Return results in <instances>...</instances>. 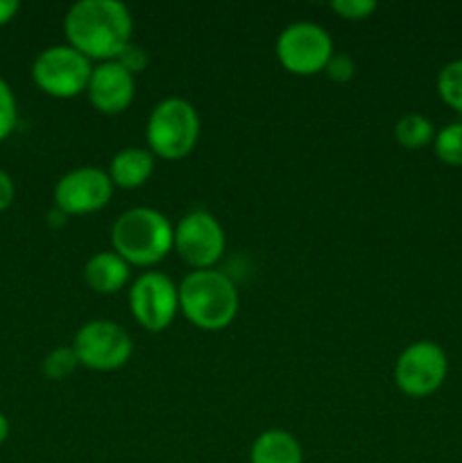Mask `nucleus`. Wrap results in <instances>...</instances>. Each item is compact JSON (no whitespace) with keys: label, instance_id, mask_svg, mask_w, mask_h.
<instances>
[{"label":"nucleus","instance_id":"obj_1","mask_svg":"<svg viewBox=\"0 0 462 463\" xmlns=\"http://www.w3.org/2000/svg\"><path fill=\"white\" fill-rule=\"evenodd\" d=\"M134 18L118 0H80L63 16V34L71 48L91 61H113L131 43Z\"/></svg>","mask_w":462,"mask_h":463},{"label":"nucleus","instance_id":"obj_2","mask_svg":"<svg viewBox=\"0 0 462 463\" xmlns=\"http://www.w3.org/2000/svg\"><path fill=\"white\" fill-rule=\"evenodd\" d=\"M240 307L236 283L217 269H195L179 283V312L195 328L217 333L231 326Z\"/></svg>","mask_w":462,"mask_h":463},{"label":"nucleus","instance_id":"obj_3","mask_svg":"<svg viewBox=\"0 0 462 463\" xmlns=\"http://www.w3.org/2000/svg\"><path fill=\"white\" fill-rule=\"evenodd\" d=\"M111 247L130 267H152L175 249V226L157 208H130L113 222Z\"/></svg>","mask_w":462,"mask_h":463},{"label":"nucleus","instance_id":"obj_4","mask_svg":"<svg viewBox=\"0 0 462 463\" xmlns=\"http://www.w3.org/2000/svg\"><path fill=\"white\" fill-rule=\"evenodd\" d=\"M148 149L163 161L186 158L199 140V113L188 99L166 98L154 104L145 125Z\"/></svg>","mask_w":462,"mask_h":463},{"label":"nucleus","instance_id":"obj_5","mask_svg":"<svg viewBox=\"0 0 462 463\" xmlns=\"http://www.w3.org/2000/svg\"><path fill=\"white\" fill-rule=\"evenodd\" d=\"M93 61L71 45H50L36 54L32 63V80L45 95L71 99L86 93Z\"/></svg>","mask_w":462,"mask_h":463},{"label":"nucleus","instance_id":"obj_6","mask_svg":"<svg viewBox=\"0 0 462 463\" xmlns=\"http://www.w3.org/2000/svg\"><path fill=\"white\" fill-rule=\"evenodd\" d=\"M80 366H86L95 373H111L122 369L134 353L130 333L111 319H93L80 326L72 337Z\"/></svg>","mask_w":462,"mask_h":463},{"label":"nucleus","instance_id":"obj_7","mask_svg":"<svg viewBox=\"0 0 462 463\" xmlns=\"http://www.w3.org/2000/svg\"><path fill=\"white\" fill-rule=\"evenodd\" d=\"M274 52L285 71L299 77H311L324 72L335 50L333 39L324 27L311 21H299L281 30Z\"/></svg>","mask_w":462,"mask_h":463},{"label":"nucleus","instance_id":"obj_8","mask_svg":"<svg viewBox=\"0 0 462 463\" xmlns=\"http://www.w3.org/2000/svg\"><path fill=\"white\" fill-rule=\"evenodd\" d=\"M447 353L428 339L412 342L394 362V384L408 398H426L435 393L447 380Z\"/></svg>","mask_w":462,"mask_h":463},{"label":"nucleus","instance_id":"obj_9","mask_svg":"<svg viewBox=\"0 0 462 463\" xmlns=\"http://www.w3.org/2000/svg\"><path fill=\"white\" fill-rule=\"evenodd\" d=\"M130 310L148 333H163L179 312V285L161 271H145L130 288Z\"/></svg>","mask_w":462,"mask_h":463},{"label":"nucleus","instance_id":"obj_10","mask_svg":"<svg viewBox=\"0 0 462 463\" xmlns=\"http://www.w3.org/2000/svg\"><path fill=\"white\" fill-rule=\"evenodd\" d=\"M226 249L220 222L208 211H190L175 226V251L195 269H213Z\"/></svg>","mask_w":462,"mask_h":463},{"label":"nucleus","instance_id":"obj_11","mask_svg":"<svg viewBox=\"0 0 462 463\" xmlns=\"http://www.w3.org/2000/svg\"><path fill=\"white\" fill-rule=\"evenodd\" d=\"M113 194V184L102 167H75L54 185V208L63 215H91L102 211Z\"/></svg>","mask_w":462,"mask_h":463},{"label":"nucleus","instance_id":"obj_12","mask_svg":"<svg viewBox=\"0 0 462 463\" xmlns=\"http://www.w3.org/2000/svg\"><path fill=\"white\" fill-rule=\"evenodd\" d=\"M136 93V77L120 63L102 61L95 63L91 72L86 95L93 109L102 116H120L134 102Z\"/></svg>","mask_w":462,"mask_h":463},{"label":"nucleus","instance_id":"obj_13","mask_svg":"<svg viewBox=\"0 0 462 463\" xmlns=\"http://www.w3.org/2000/svg\"><path fill=\"white\" fill-rule=\"evenodd\" d=\"M157 165V156L148 147H125L113 154L109 163V179L113 188L136 190L149 181Z\"/></svg>","mask_w":462,"mask_h":463},{"label":"nucleus","instance_id":"obj_14","mask_svg":"<svg viewBox=\"0 0 462 463\" xmlns=\"http://www.w3.org/2000/svg\"><path fill=\"white\" fill-rule=\"evenodd\" d=\"M131 267L116 251H98L86 260L84 280L95 294H116L130 283Z\"/></svg>","mask_w":462,"mask_h":463},{"label":"nucleus","instance_id":"obj_15","mask_svg":"<svg viewBox=\"0 0 462 463\" xmlns=\"http://www.w3.org/2000/svg\"><path fill=\"white\" fill-rule=\"evenodd\" d=\"M249 463H303L302 443L285 430H265L254 439Z\"/></svg>","mask_w":462,"mask_h":463},{"label":"nucleus","instance_id":"obj_16","mask_svg":"<svg viewBox=\"0 0 462 463\" xmlns=\"http://www.w3.org/2000/svg\"><path fill=\"white\" fill-rule=\"evenodd\" d=\"M435 125L421 113H406L394 125V138L403 149H424L433 145Z\"/></svg>","mask_w":462,"mask_h":463},{"label":"nucleus","instance_id":"obj_17","mask_svg":"<svg viewBox=\"0 0 462 463\" xmlns=\"http://www.w3.org/2000/svg\"><path fill=\"white\" fill-rule=\"evenodd\" d=\"M438 95L448 109L462 116V59H453L438 72Z\"/></svg>","mask_w":462,"mask_h":463},{"label":"nucleus","instance_id":"obj_18","mask_svg":"<svg viewBox=\"0 0 462 463\" xmlns=\"http://www.w3.org/2000/svg\"><path fill=\"white\" fill-rule=\"evenodd\" d=\"M435 156L451 167H462V122H451L435 134Z\"/></svg>","mask_w":462,"mask_h":463},{"label":"nucleus","instance_id":"obj_19","mask_svg":"<svg viewBox=\"0 0 462 463\" xmlns=\"http://www.w3.org/2000/svg\"><path fill=\"white\" fill-rule=\"evenodd\" d=\"M77 366H80V360H77L72 346H59L45 355L41 371H43V375L48 380L59 383V380H66L68 375L75 373Z\"/></svg>","mask_w":462,"mask_h":463},{"label":"nucleus","instance_id":"obj_20","mask_svg":"<svg viewBox=\"0 0 462 463\" xmlns=\"http://www.w3.org/2000/svg\"><path fill=\"white\" fill-rule=\"evenodd\" d=\"M18 125V109L14 90L7 81L0 77V143L12 136V131Z\"/></svg>","mask_w":462,"mask_h":463},{"label":"nucleus","instance_id":"obj_21","mask_svg":"<svg viewBox=\"0 0 462 463\" xmlns=\"http://www.w3.org/2000/svg\"><path fill=\"white\" fill-rule=\"evenodd\" d=\"M376 7L379 5L374 0H333L331 3V9L344 21H365L376 12Z\"/></svg>","mask_w":462,"mask_h":463},{"label":"nucleus","instance_id":"obj_22","mask_svg":"<svg viewBox=\"0 0 462 463\" xmlns=\"http://www.w3.org/2000/svg\"><path fill=\"white\" fill-rule=\"evenodd\" d=\"M324 72L331 81H335V84H347V81H351L353 75H356V61L351 59V54L333 52V57L326 63Z\"/></svg>","mask_w":462,"mask_h":463},{"label":"nucleus","instance_id":"obj_23","mask_svg":"<svg viewBox=\"0 0 462 463\" xmlns=\"http://www.w3.org/2000/svg\"><path fill=\"white\" fill-rule=\"evenodd\" d=\"M116 61L120 63L122 68H127V71L136 77L139 72H143L145 68H148L149 57H148V52H145V48H140V45H136L134 41H131V43L127 45L120 54H118Z\"/></svg>","mask_w":462,"mask_h":463},{"label":"nucleus","instance_id":"obj_24","mask_svg":"<svg viewBox=\"0 0 462 463\" xmlns=\"http://www.w3.org/2000/svg\"><path fill=\"white\" fill-rule=\"evenodd\" d=\"M14 194H16V188H14L12 176L5 170H0V213L7 211L14 203Z\"/></svg>","mask_w":462,"mask_h":463},{"label":"nucleus","instance_id":"obj_25","mask_svg":"<svg viewBox=\"0 0 462 463\" xmlns=\"http://www.w3.org/2000/svg\"><path fill=\"white\" fill-rule=\"evenodd\" d=\"M21 9V3L18 0H0V27L7 25L14 16Z\"/></svg>","mask_w":462,"mask_h":463},{"label":"nucleus","instance_id":"obj_26","mask_svg":"<svg viewBox=\"0 0 462 463\" xmlns=\"http://www.w3.org/2000/svg\"><path fill=\"white\" fill-rule=\"evenodd\" d=\"M7 437H9V420H7V416L0 411V446L7 441Z\"/></svg>","mask_w":462,"mask_h":463}]
</instances>
